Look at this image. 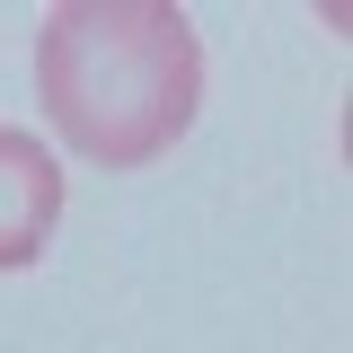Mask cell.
Listing matches in <instances>:
<instances>
[{"label":"cell","mask_w":353,"mask_h":353,"mask_svg":"<svg viewBox=\"0 0 353 353\" xmlns=\"http://www.w3.org/2000/svg\"><path fill=\"white\" fill-rule=\"evenodd\" d=\"M53 132L97 168H150L203 106V44L168 0H62L36 27Z\"/></svg>","instance_id":"1"},{"label":"cell","mask_w":353,"mask_h":353,"mask_svg":"<svg viewBox=\"0 0 353 353\" xmlns=\"http://www.w3.org/2000/svg\"><path fill=\"white\" fill-rule=\"evenodd\" d=\"M62 230V168L36 132L0 124V274H27Z\"/></svg>","instance_id":"2"}]
</instances>
